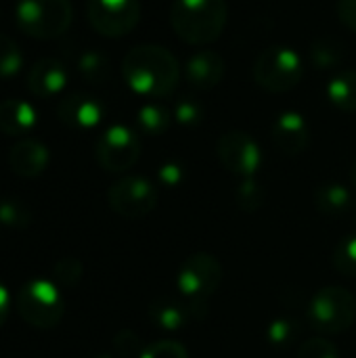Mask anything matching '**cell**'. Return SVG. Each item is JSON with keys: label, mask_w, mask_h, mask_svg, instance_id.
Returning a JSON list of instances; mask_svg holds the SVG:
<instances>
[{"label": "cell", "mask_w": 356, "mask_h": 358, "mask_svg": "<svg viewBox=\"0 0 356 358\" xmlns=\"http://www.w3.org/2000/svg\"><path fill=\"white\" fill-rule=\"evenodd\" d=\"M126 84L143 96L162 99L176 90L180 82V65L164 46H136L122 61Z\"/></svg>", "instance_id": "obj_1"}, {"label": "cell", "mask_w": 356, "mask_h": 358, "mask_svg": "<svg viewBox=\"0 0 356 358\" xmlns=\"http://www.w3.org/2000/svg\"><path fill=\"white\" fill-rule=\"evenodd\" d=\"M170 21L183 42L212 44L227 25V4L225 0H174Z\"/></svg>", "instance_id": "obj_2"}, {"label": "cell", "mask_w": 356, "mask_h": 358, "mask_svg": "<svg viewBox=\"0 0 356 358\" xmlns=\"http://www.w3.org/2000/svg\"><path fill=\"white\" fill-rule=\"evenodd\" d=\"M306 321L315 331L334 336L353 327L356 321V298L344 287L329 285L315 294L308 304Z\"/></svg>", "instance_id": "obj_3"}, {"label": "cell", "mask_w": 356, "mask_h": 358, "mask_svg": "<svg viewBox=\"0 0 356 358\" xmlns=\"http://www.w3.org/2000/svg\"><path fill=\"white\" fill-rule=\"evenodd\" d=\"M73 10L69 0H19L15 19L21 31L38 40H50L67 31Z\"/></svg>", "instance_id": "obj_4"}, {"label": "cell", "mask_w": 356, "mask_h": 358, "mask_svg": "<svg viewBox=\"0 0 356 358\" xmlns=\"http://www.w3.org/2000/svg\"><path fill=\"white\" fill-rule=\"evenodd\" d=\"M304 65L294 48L273 46L262 50L254 65V80L269 92H287L302 80Z\"/></svg>", "instance_id": "obj_5"}, {"label": "cell", "mask_w": 356, "mask_h": 358, "mask_svg": "<svg viewBox=\"0 0 356 358\" xmlns=\"http://www.w3.org/2000/svg\"><path fill=\"white\" fill-rule=\"evenodd\" d=\"M17 308L27 325L36 329H50L63 317V298L55 283L34 279L21 287Z\"/></svg>", "instance_id": "obj_6"}, {"label": "cell", "mask_w": 356, "mask_h": 358, "mask_svg": "<svg viewBox=\"0 0 356 358\" xmlns=\"http://www.w3.org/2000/svg\"><path fill=\"white\" fill-rule=\"evenodd\" d=\"M222 281V264L206 252L189 256L178 271V292L187 298V302L195 306H206L208 298L214 296Z\"/></svg>", "instance_id": "obj_7"}, {"label": "cell", "mask_w": 356, "mask_h": 358, "mask_svg": "<svg viewBox=\"0 0 356 358\" xmlns=\"http://www.w3.org/2000/svg\"><path fill=\"white\" fill-rule=\"evenodd\" d=\"M107 201L115 214L122 218H143L151 214L157 206L155 187L143 176H124L109 187Z\"/></svg>", "instance_id": "obj_8"}, {"label": "cell", "mask_w": 356, "mask_h": 358, "mask_svg": "<svg viewBox=\"0 0 356 358\" xmlns=\"http://www.w3.org/2000/svg\"><path fill=\"white\" fill-rule=\"evenodd\" d=\"M94 155L103 170L113 174L126 172L136 164L141 155L138 136L126 126H111L99 136Z\"/></svg>", "instance_id": "obj_9"}, {"label": "cell", "mask_w": 356, "mask_h": 358, "mask_svg": "<svg viewBox=\"0 0 356 358\" xmlns=\"http://www.w3.org/2000/svg\"><path fill=\"white\" fill-rule=\"evenodd\" d=\"M86 10L90 25L109 38L128 34L141 15L138 0H88Z\"/></svg>", "instance_id": "obj_10"}, {"label": "cell", "mask_w": 356, "mask_h": 358, "mask_svg": "<svg viewBox=\"0 0 356 358\" xmlns=\"http://www.w3.org/2000/svg\"><path fill=\"white\" fill-rule=\"evenodd\" d=\"M218 159L231 174L250 178L260 168L262 155L258 143L250 134L231 130L225 132L218 141Z\"/></svg>", "instance_id": "obj_11"}, {"label": "cell", "mask_w": 356, "mask_h": 358, "mask_svg": "<svg viewBox=\"0 0 356 358\" xmlns=\"http://www.w3.org/2000/svg\"><path fill=\"white\" fill-rule=\"evenodd\" d=\"M59 120L73 130H90L97 128L103 120V105L90 96V94H69L61 101L59 109Z\"/></svg>", "instance_id": "obj_12"}, {"label": "cell", "mask_w": 356, "mask_h": 358, "mask_svg": "<svg viewBox=\"0 0 356 358\" xmlns=\"http://www.w3.org/2000/svg\"><path fill=\"white\" fill-rule=\"evenodd\" d=\"M275 147L285 155H298L308 147V126L306 120L296 111H285L273 122L271 130Z\"/></svg>", "instance_id": "obj_13"}, {"label": "cell", "mask_w": 356, "mask_h": 358, "mask_svg": "<svg viewBox=\"0 0 356 358\" xmlns=\"http://www.w3.org/2000/svg\"><path fill=\"white\" fill-rule=\"evenodd\" d=\"M67 84V71L61 61L57 59H40L29 67L27 73V88L38 99H52L57 96Z\"/></svg>", "instance_id": "obj_14"}, {"label": "cell", "mask_w": 356, "mask_h": 358, "mask_svg": "<svg viewBox=\"0 0 356 358\" xmlns=\"http://www.w3.org/2000/svg\"><path fill=\"white\" fill-rule=\"evenodd\" d=\"M8 164L17 176L34 178L46 170L48 149H46V145H42L40 141H34V138L19 141L17 145H13V149L8 153Z\"/></svg>", "instance_id": "obj_15"}, {"label": "cell", "mask_w": 356, "mask_h": 358, "mask_svg": "<svg viewBox=\"0 0 356 358\" xmlns=\"http://www.w3.org/2000/svg\"><path fill=\"white\" fill-rule=\"evenodd\" d=\"M187 80L197 90H210L214 88L225 73V61L214 50H199L187 61Z\"/></svg>", "instance_id": "obj_16"}, {"label": "cell", "mask_w": 356, "mask_h": 358, "mask_svg": "<svg viewBox=\"0 0 356 358\" xmlns=\"http://www.w3.org/2000/svg\"><path fill=\"white\" fill-rule=\"evenodd\" d=\"M201 308V306H195L191 302H178L174 298H159L151 304V310H149V317L153 319V323L159 327V329H166V331H176L180 327H185L191 319H199L195 315V310ZM206 308V306H204Z\"/></svg>", "instance_id": "obj_17"}, {"label": "cell", "mask_w": 356, "mask_h": 358, "mask_svg": "<svg viewBox=\"0 0 356 358\" xmlns=\"http://www.w3.org/2000/svg\"><path fill=\"white\" fill-rule=\"evenodd\" d=\"M36 122H38V115L29 103L21 99L0 101V132L10 134V136H21L34 130Z\"/></svg>", "instance_id": "obj_18"}, {"label": "cell", "mask_w": 356, "mask_h": 358, "mask_svg": "<svg viewBox=\"0 0 356 358\" xmlns=\"http://www.w3.org/2000/svg\"><path fill=\"white\" fill-rule=\"evenodd\" d=\"M315 206L329 216H342L350 210L353 206V195L344 185L329 182L317 189L315 193Z\"/></svg>", "instance_id": "obj_19"}, {"label": "cell", "mask_w": 356, "mask_h": 358, "mask_svg": "<svg viewBox=\"0 0 356 358\" xmlns=\"http://www.w3.org/2000/svg\"><path fill=\"white\" fill-rule=\"evenodd\" d=\"M327 99L342 111H356V69H344L327 84Z\"/></svg>", "instance_id": "obj_20"}, {"label": "cell", "mask_w": 356, "mask_h": 358, "mask_svg": "<svg viewBox=\"0 0 356 358\" xmlns=\"http://www.w3.org/2000/svg\"><path fill=\"white\" fill-rule=\"evenodd\" d=\"M172 113L168 109H164L162 105H153V103H147L141 107L136 120H138V126L143 132L147 134H162L170 128V117Z\"/></svg>", "instance_id": "obj_21"}, {"label": "cell", "mask_w": 356, "mask_h": 358, "mask_svg": "<svg viewBox=\"0 0 356 358\" xmlns=\"http://www.w3.org/2000/svg\"><path fill=\"white\" fill-rule=\"evenodd\" d=\"M311 57H313V63H315L317 67L327 69V67H334L336 63L342 61V57H344V46H342L338 40H334V38H321V40H317V42L313 44Z\"/></svg>", "instance_id": "obj_22"}, {"label": "cell", "mask_w": 356, "mask_h": 358, "mask_svg": "<svg viewBox=\"0 0 356 358\" xmlns=\"http://www.w3.org/2000/svg\"><path fill=\"white\" fill-rule=\"evenodd\" d=\"M78 69H80L82 78L92 82V84L105 82L109 78V71H111L109 61L99 52H84L78 61Z\"/></svg>", "instance_id": "obj_23"}, {"label": "cell", "mask_w": 356, "mask_h": 358, "mask_svg": "<svg viewBox=\"0 0 356 358\" xmlns=\"http://www.w3.org/2000/svg\"><path fill=\"white\" fill-rule=\"evenodd\" d=\"M23 65V55L17 46V42L6 36L0 34V78H10L15 76Z\"/></svg>", "instance_id": "obj_24"}, {"label": "cell", "mask_w": 356, "mask_h": 358, "mask_svg": "<svg viewBox=\"0 0 356 358\" xmlns=\"http://www.w3.org/2000/svg\"><path fill=\"white\" fill-rule=\"evenodd\" d=\"M266 336H269V342H271L273 346L283 348V346H290V344L298 338V325H296V321L290 319V317H279V319H275V321L269 325Z\"/></svg>", "instance_id": "obj_25"}, {"label": "cell", "mask_w": 356, "mask_h": 358, "mask_svg": "<svg viewBox=\"0 0 356 358\" xmlns=\"http://www.w3.org/2000/svg\"><path fill=\"white\" fill-rule=\"evenodd\" d=\"M334 264L342 275L356 277V233L340 241L334 254Z\"/></svg>", "instance_id": "obj_26"}, {"label": "cell", "mask_w": 356, "mask_h": 358, "mask_svg": "<svg viewBox=\"0 0 356 358\" xmlns=\"http://www.w3.org/2000/svg\"><path fill=\"white\" fill-rule=\"evenodd\" d=\"M237 203L243 212H258L264 203V191L262 187L252 180V178H245L239 189H237Z\"/></svg>", "instance_id": "obj_27"}, {"label": "cell", "mask_w": 356, "mask_h": 358, "mask_svg": "<svg viewBox=\"0 0 356 358\" xmlns=\"http://www.w3.org/2000/svg\"><path fill=\"white\" fill-rule=\"evenodd\" d=\"M27 222H29L27 206L19 203L17 199H6L0 203V224L21 229V227H27Z\"/></svg>", "instance_id": "obj_28"}, {"label": "cell", "mask_w": 356, "mask_h": 358, "mask_svg": "<svg viewBox=\"0 0 356 358\" xmlns=\"http://www.w3.org/2000/svg\"><path fill=\"white\" fill-rule=\"evenodd\" d=\"M298 358H340V350L325 338H313L300 346Z\"/></svg>", "instance_id": "obj_29"}, {"label": "cell", "mask_w": 356, "mask_h": 358, "mask_svg": "<svg viewBox=\"0 0 356 358\" xmlns=\"http://www.w3.org/2000/svg\"><path fill=\"white\" fill-rule=\"evenodd\" d=\"M82 277V264L76 258H63L55 264V279L65 285V287H73Z\"/></svg>", "instance_id": "obj_30"}, {"label": "cell", "mask_w": 356, "mask_h": 358, "mask_svg": "<svg viewBox=\"0 0 356 358\" xmlns=\"http://www.w3.org/2000/svg\"><path fill=\"white\" fill-rule=\"evenodd\" d=\"M141 358H189V352L183 344L172 340H162L157 344H151Z\"/></svg>", "instance_id": "obj_31"}, {"label": "cell", "mask_w": 356, "mask_h": 358, "mask_svg": "<svg viewBox=\"0 0 356 358\" xmlns=\"http://www.w3.org/2000/svg\"><path fill=\"white\" fill-rule=\"evenodd\" d=\"M172 115H174L176 122L183 124V126H195L197 122H201L204 111H201V107H199L197 103H193V101H180V103L176 105V109H174Z\"/></svg>", "instance_id": "obj_32"}, {"label": "cell", "mask_w": 356, "mask_h": 358, "mask_svg": "<svg viewBox=\"0 0 356 358\" xmlns=\"http://www.w3.org/2000/svg\"><path fill=\"white\" fill-rule=\"evenodd\" d=\"M183 178H185V172L178 164H164L159 168V180L166 187H176L178 182H183Z\"/></svg>", "instance_id": "obj_33"}, {"label": "cell", "mask_w": 356, "mask_h": 358, "mask_svg": "<svg viewBox=\"0 0 356 358\" xmlns=\"http://www.w3.org/2000/svg\"><path fill=\"white\" fill-rule=\"evenodd\" d=\"M138 348V338L132 334V331H122L118 338H115V350L122 355V357H132Z\"/></svg>", "instance_id": "obj_34"}, {"label": "cell", "mask_w": 356, "mask_h": 358, "mask_svg": "<svg viewBox=\"0 0 356 358\" xmlns=\"http://www.w3.org/2000/svg\"><path fill=\"white\" fill-rule=\"evenodd\" d=\"M338 17L346 27L356 31V0H338Z\"/></svg>", "instance_id": "obj_35"}, {"label": "cell", "mask_w": 356, "mask_h": 358, "mask_svg": "<svg viewBox=\"0 0 356 358\" xmlns=\"http://www.w3.org/2000/svg\"><path fill=\"white\" fill-rule=\"evenodd\" d=\"M8 313H10V294H8L6 285L0 281V325L6 321Z\"/></svg>", "instance_id": "obj_36"}, {"label": "cell", "mask_w": 356, "mask_h": 358, "mask_svg": "<svg viewBox=\"0 0 356 358\" xmlns=\"http://www.w3.org/2000/svg\"><path fill=\"white\" fill-rule=\"evenodd\" d=\"M353 182H355V187H356V162H355V166H353Z\"/></svg>", "instance_id": "obj_37"}]
</instances>
